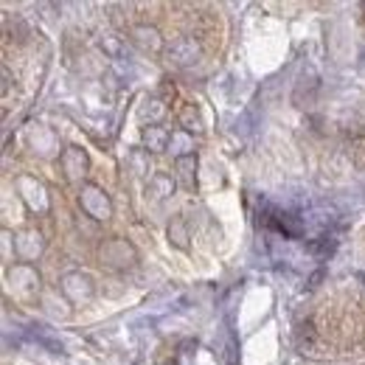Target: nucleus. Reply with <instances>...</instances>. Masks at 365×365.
<instances>
[{
    "instance_id": "obj_1",
    "label": "nucleus",
    "mask_w": 365,
    "mask_h": 365,
    "mask_svg": "<svg viewBox=\"0 0 365 365\" xmlns=\"http://www.w3.org/2000/svg\"><path fill=\"white\" fill-rule=\"evenodd\" d=\"M98 256H101V264H107L110 270H124V267H130L138 259L135 247L127 239H110V242H104L101 250H98Z\"/></svg>"
},
{
    "instance_id": "obj_2",
    "label": "nucleus",
    "mask_w": 365,
    "mask_h": 365,
    "mask_svg": "<svg viewBox=\"0 0 365 365\" xmlns=\"http://www.w3.org/2000/svg\"><path fill=\"white\" fill-rule=\"evenodd\" d=\"M79 205H82V211L93 217V220H110V214H113V205H110V197L98 188V185H82V191H79Z\"/></svg>"
},
{
    "instance_id": "obj_3",
    "label": "nucleus",
    "mask_w": 365,
    "mask_h": 365,
    "mask_svg": "<svg viewBox=\"0 0 365 365\" xmlns=\"http://www.w3.org/2000/svg\"><path fill=\"white\" fill-rule=\"evenodd\" d=\"M59 166H62V172H65L68 180L76 182L85 178L91 160H88V152H85V149H79V146H68V149L62 152V158H59Z\"/></svg>"
},
{
    "instance_id": "obj_4",
    "label": "nucleus",
    "mask_w": 365,
    "mask_h": 365,
    "mask_svg": "<svg viewBox=\"0 0 365 365\" xmlns=\"http://www.w3.org/2000/svg\"><path fill=\"white\" fill-rule=\"evenodd\" d=\"M62 292L73 301V304H82V301H91L93 298V281L91 275L85 273H68L62 278Z\"/></svg>"
},
{
    "instance_id": "obj_5",
    "label": "nucleus",
    "mask_w": 365,
    "mask_h": 365,
    "mask_svg": "<svg viewBox=\"0 0 365 365\" xmlns=\"http://www.w3.org/2000/svg\"><path fill=\"white\" fill-rule=\"evenodd\" d=\"M130 40L135 43L140 51H152V53H160L163 51V37H160V31L155 29V26H135L133 31H130Z\"/></svg>"
},
{
    "instance_id": "obj_6",
    "label": "nucleus",
    "mask_w": 365,
    "mask_h": 365,
    "mask_svg": "<svg viewBox=\"0 0 365 365\" xmlns=\"http://www.w3.org/2000/svg\"><path fill=\"white\" fill-rule=\"evenodd\" d=\"M172 135H175V133H169L166 127L152 124V127H146V130H143V143H146L152 152H163V149H169Z\"/></svg>"
},
{
    "instance_id": "obj_7",
    "label": "nucleus",
    "mask_w": 365,
    "mask_h": 365,
    "mask_svg": "<svg viewBox=\"0 0 365 365\" xmlns=\"http://www.w3.org/2000/svg\"><path fill=\"white\" fill-rule=\"evenodd\" d=\"M197 53H200V48L194 46V40H178V43H172V48H169V56H172V62H178V65H191V62H197Z\"/></svg>"
},
{
    "instance_id": "obj_8",
    "label": "nucleus",
    "mask_w": 365,
    "mask_h": 365,
    "mask_svg": "<svg viewBox=\"0 0 365 365\" xmlns=\"http://www.w3.org/2000/svg\"><path fill=\"white\" fill-rule=\"evenodd\" d=\"M194 169H197V158L194 155H180L178 158V178L185 188H194Z\"/></svg>"
}]
</instances>
